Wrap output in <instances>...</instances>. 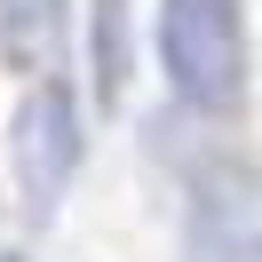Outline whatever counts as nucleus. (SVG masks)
Masks as SVG:
<instances>
[{
  "label": "nucleus",
  "mask_w": 262,
  "mask_h": 262,
  "mask_svg": "<svg viewBox=\"0 0 262 262\" xmlns=\"http://www.w3.org/2000/svg\"><path fill=\"white\" fill-rule=\"evenodd\" d=\"M151 48L183 112L230 119L246 103V0H159Z\"/></svg>",
  "instance_id": "1"
},
{
  "label": "nucleus",
  "mask_w": 262,
  "mask_h": 262,
  "mask_svg": "<svg viewBox=\"0 0 262 262\" xmlns=\"http://www.w3.org/2000/svg\"><path fill=\"white\" fill-rule=\"evenodd\" d=\"M80 159H88V119H80L72 80H64V72L24 80L16 119H8V175H16V199H24L32 223H48V214L64 207Z\"/></svg>",
  "instance_id": "2"
},
{
  "label": "nucleus",
  "mask_w": 262,
  "mask_h": 262,
  "mask_svg": "<svg viewBox=\"0 0 262 262\" xmlns=\"http://www.w3.org/2000/svg\"><path fill=\"white\" fill-rule=\"evenodd\" d=\"M183 262H262V167L207 159L183 191Z\"/></svg>",
  "instance_id": "3"
},
{
  "label": "nucleus",
  "mask_w": 262,
  "mask_h": 262,
  "mask_svg": "<svg viewBox=\"0 0 262 262\" xmlns=\"http://www.w3.org/2000/svg\"><path fill=\"white\" fill-rule=\"evenodd\" d=\"M0 64L16 80L64 72V0H0Z\"/></svg>",
  "instance_id": "4"
},
{
  "label": "nucleus",
  "mask_w": 262,
  "mask_h": 262,
  "mask_svg": "<svg viewBox=\"0 0 262 262\" xmlns=\"http://www.w3.org/2000/svg\"><path fill=\"white\" fill-rule=\"evenodd\" d=\"M127 72H135V24H127V0H88V96H96L103 112H119Z\"/></svg>",
  "instance_id": "5"
},
{
  "label": "nucleus",
  "mask_w": 262,
  "mask_h": 262,
  "mask_svg": "<svg viewBox=\"0 0 262 262\" xmlns=\"http://www.w3.org/2000/svg\"><path fill=\"white\" fill-rule=\"evenodd\" d=\"M0 262H24V254H16V246H0Z\"/></svg>",
  "instance_id": "6"
}]
</instances>
